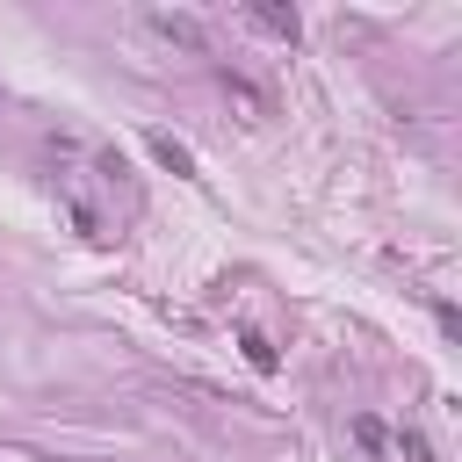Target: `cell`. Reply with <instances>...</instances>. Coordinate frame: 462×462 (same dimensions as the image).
Segmentation results:
<instances>
[{"label":"cell","mask_w":462,"mask_h":462,"mask_svg":"<svg viewBox=\"0 0 462 462\" xmlns=\"http://www.w3.org/2000/svg\"><path fill=\"white\" fill-rule=\"evenodd\" d=\"M144 29H152V36H166V43H180V51H202V43H209V29H202L195 14H173V7H152V14H144Z\"/></svg>","instance_id":"1"},{"label":"cell","mask_w":462,"mask_h":462,"mask_svg":"<svg viewBox=\"0 0 462 462\" xmlns=\"http://www.w3.org/2000/svg\"><path fill=\"white\" fill-rule=\"evenodd\" d=\"M245 22H253V29H267V36H282V43H296V29H303V22H296V7H267V0H245Z\"/></svg>","instance_id":"2"},{"label":"cell","mask_w":462,"mask_h":462,"mask_svg":"<svg viewBox=\"0 0 462 462\" xmlns=\"http://www.w3.org/2000/svg\"><path fill=\"white\" fill-rule=\"evenodd\" d=\"M144 144H152V159H159V166H173V173H188V180H195V152H188V144H173L166 130H152Z\"/></svg>","instance_id":"3"},{"label":"cell","mask_w":462,"mask_h":462,"mask_svg":"<svg viewBox=\"0 0 462 462\" xmlns=\"http://www.w3.org/2000/svg\"><path fill=\"white\" fill-rule=\"evenodd\" d=\"M397 448H404V462H440V455H433V440H426L419 426H404V433H397Z\"/></svg>","instance_id":"4"},{"label":"cell","mask_w":462,"mask_h":462,"mask_svg":"<svg viewBox=\"0 0 462 462\" xmlns=\"http://www.w3.org/2000/svg\"><path fill=\"white\" fill-rule=\"evenodd\" d=\"M245 361H253V368H274V346H267L260 332H245Z\"/></svg>","instance_id":"5"},{"label":"cell","mask_w":462,"mask_h":462,"mask_svg":"<svg viewBox=\"0 0 462 462\" xmlns=\"http://www.w3.org/2000/svg\"><path fill=\"white\" fill-rule=\"evenodd\" d=\"M354 440H361V448L375 455V448H383V426H375V419H354Z\"/></svg>","instance_id":"6"}]
</instances>
